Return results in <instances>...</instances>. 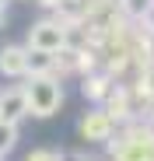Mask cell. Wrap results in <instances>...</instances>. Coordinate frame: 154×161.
I'll list each match as a JSON object with an SVG mask.
<instances>
[{
  "instance_id": "cell-3",
  "label": "cell",
  "mask_w": 154,
  "mask_h": 161,
  "mask_svg": "<svg viewBox=\"0 0 154 161\" xmlns=\"http://www.w3.org/2000/svg\"><path fill=\"white\" fill-rule=\"evenodd\" d=\"M60 42H63V35L53 28V25H39L35 28V49H60Z\"/></svg>"
},
{
  "instance_id": "cell-2",
  "label": "cell",
  "mask_w": 154,
  "mask_h": 161,
  "mask_svg": "<svg viewBox=\"0 0 154 161\" xmlns=\"http://www.w3.org/2000/svg\"><path fill=\"white\" fill-rule=\"evenodd\" d=\"M0 70L4 74H25L28 70V56H25L21 49H0Z\"/></svg>"
},
{
  "instance_id": "cell-5",
  "label": "cell",
  "mask_w": 154,
  "mask_h": 161,
  "mask_svg": "<svg viewBox=\"0 0 154 161\" xmlns=\"http://www.w3.org/2000/svg\"><path fill=\"white\" fill-rule=\"evenodd\" d=\"M49 56H53L49 49H35V53H28V70H49V63H53Z\"/></svg>"
},
{
  "instance_id": "cell-1",
  "label": "cell",
  "mask_w": 154,
  "mask_h": 161,
  "mask_svg": "<svg viewBox=\"0 0 154 161\" xmlns=\"http://www.w3.org/2000/svg\"><path fill=\"white\" fill-rule=\"evenodd\" d=\"M25 95H28V109L35 116H53V109L60 105V88L53 84V80H46V77L32 80V88Z\"/></svg>"
},
{
  "instance_id": "cell-6",
  "label": "cell",
  "mask_w": 154,
  "mask_h": 161,
  "mask_svg": "<svg viewBox=\"0 0 154 161\" xmlns=\"http://www.w3.org/2000/svg\"><path fill=\"white\" fill-rule=\"evenodd\" d=\"M11 140H14V130H11V123H7V126H0V151H7Z\"/></svg>"
},
{
  "instance_id": "cell-4",
  "label": "cell",
  "mask_w": 154,
  "mask_h": 161,
  "mask_svg": "<svg viewBox=\"0 0 154 161\" xmlns=\"http://www.w3.org/2000/svg\"><path fill=\"white\" fill-rule=\"evenodd\" d=\"M25 109H28V95L14 91V95H7V98H4V119H7V123H11V119H18Z\"/></svg>"
}]
</instances>
